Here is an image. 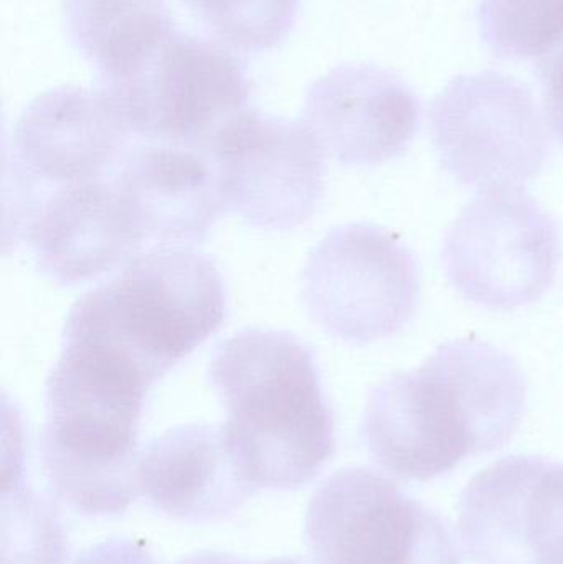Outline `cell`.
Instances as JSON below:
<instances>
[{
  "instance_id": "obj_1",
  "label": "cell",
  "mask_w": 563,
  "mask_h": 564,
  "mask_svg": "<svg viewBox=\"0 0 563 564\" xmlns=\"http://www.w3.org/2000/svg\"><path fill=\"white\" fill-rule=\"evenodd\" d=\"M526 391L515 358L479 338H456L370 391L364 444L399 479H436L502 449L521 424Z\"/></svg>"
},
{
  "instance_id": "obj_2",
  "label": "cell",
  "mask_w": 563,
  "mask_h": 564,
  "mask_svg": "<svg viewBox=\"0 0 563 564\" xmlns=\"http://www.w3.org/2000/svg\"><path fill=\"white\" fill-rule=\"evenodd\" d=\"M227 411L231 456L258 489L310 484L336 454V427L313 350L290 332L245 328L208 371Z\"/></svg>"
},
{
  "instance_id": "obj_3",
  "label": "cell",
  "mask_w": 563,
  "mask_h": 564,
  "mask_svg": "<svg viewBox=\"0 0 563 564\" xmlns=\"http://www.w3.org/2000/svg\"><path fill=\"white\" fill-rule=\"evenodd\" d=\"M224 278L191 247H158L75 302L62 347L154 387L224 324Z\"/></svg>"
},
{
  "instance_id": "obj_4",
  "label": "cell",
  "mask_w": 563,
  "mask_h": 564,
  "mask_svg": "<svg viewBox=\"0 0 563 564\" xmlns=\"http://www.w3.org/2000/svg\"><path fill=\"white\" fill-rule=\"evenodd\" d=\"M144 403L56 361L46 380L40 451L53 492L69 509L119 516L134 502Z\"/></svg>"
},
{
  "instance_id": "obj_5",
  "label": "cell",
  "mask_w": 563,
  "mask_h": 564,
  "mask_svg": "<svg viewBox=\"0 0 563 564\" xmlns=\"http://www.w3.org/2000/svg\"><path fill=\"white\" fill-rule=\"evenodd\" d=\"M98 91L132 135L207 154L248 109L251 82L237 52L175 29L134 75Z\"/></svg>"
},
{
  "instance_id": "obj_6",
  "label": "cell",
  "mask_w": 563,
  "mask_h": 564,
  "mask_svg": "<svg viewBox=\"0 0 563 564\" xmlns=\"http://www.w3.org/2000/svg\"><path fill=\"white\" fill-rule=\"evenodd\" d=\"M561 260L559 225L521 187L481 191L448 228L442 247L450 284L489 311L538 302L554 284Z\"/></svg>"
},
{
  "instance_id": "obj_7",
  "label": "cell",
  "mask_w": 563,
  "mask_h": 564,
  "mask_svg": "<svg viewBox=\"0 0 563 564\" xmlns=\"http://www.w3.org/2000/svg\"><path fill=\"white\" fill-rule=\"evenodd\" d=\"M430 131L443 169L479 191L539 177L551 154L531 89L499 72L453 79L433 101Z\"/></svg>"
},
{
  "instance_id": "obj_8",
  "label": "cell",
  "mask_w": 563,
  "mask_h": 564,
  "mask_svg": "<svg viewBox=\"0 0 563 564\" xmlns=\"http://www.w3.org/2000/svg\"><path fill=\"white\" fill-rule=\"evenodd\" d=\"M303 299L311 318L333 337L356 345L383 340L415 317L419 263L392 231L346 225L311 251Z\"/></svg>"
},
{
  "instance_id": "obj_9",
  "label": "cell",
  "mask_w": 563,
  "mask_h": 564,
  "mask_svg": "<svg viewBox=\"0 0 563 564\" xmlns=\"http://www.w3.org/2000/svg\"><path fill=\"white\" fill-rule=\"evenodd\" d=\"M304 536L316 564H459L446 520L369 467L321 484Z\"/></svg>"
},
{
  "instance_id": "obj_10",
  "label": "cell",
  "mask_w": 563,
  "mask_h": 564,
  "mask_svg": "<svg viewBox=\"0 0 563 564\" xmlns=\"http://www.w3.org/2000/svg\"><path fill=\"white\" fill-rule=\"evenodd\" d=\"M225 208L251 227L293 230L310 220L324 191V151L303 121L245 109L207 151Z\"/></svg>"
},
{
  "instance_id": "obj_11",
  "label": "cell",
  "mask_w": 563,
  "mask_h": 564,
  "mask_svg": "<svg viewBox=\"0 0 563 564\" xmlns=\"http://www.w3.org/2000/svg\"><path fill=\"white\" fill-rule=\"evenodd\" d=\"M458 535L475 564H563V464L511 456L473 477Z\"/></svg>"
},
{
  "instance_id": "obj_12",
  "label": "cell",
  "mask_w": 563,
  "mask_h": 564,
  "mask_svg": "<svg viewBox=\"0 0 563 564\" xmlns=\"http://www.w3.org/2000/svg\"><path fill=\"white\" fill-rule=\"evenodd\" d=\"M131 138L98 89H50L13 128V191L35 194L105 178L128 154Z\"/></svg>"
},
{
  "instance_id": "obj_13",
  "label": "cell",
  "mask_w": 563,
  "mask_h": 564,
  "mask_svg": "<svg viewBox=\"0 0 563 564\" xmlns=\"http://www.w3.org/2000/svg\"><path fill=\"white\" fill-rule=\"evenodd\" d=\"M43 273L79 284L111 273L142 253L145 241L115 178L52 191L13 218Z\"/></svg>"
},
{
  "instance_id": "obj_14",
  "label": "cell",
  "mask_w": 563,
  "mask_h": 564,
  "mask_svg": "<svg viewBox=\"0 0 563 564\" xmlns=\"http://www.w3.org/2000/svg\"><path fill=\"white\" fill-rule=\"evenodd\" d=\"M301 121L337 162L370 167L409 149L420 128V102L389 69L344 65L311 86Z\"/></svg>"
},
{
  "instance_id": "obj_15",
  "label": "cell",
  "mask_w": 563,
  "mask_h": 564,
  "mask_svg": "<svg viewBox=\"0 0 563 564\" xmlns=\"http://www.w3.org/2000/svg\"><path fill=\"white\" fill-rule=\"evenodd\" d=\"M145 243L192 247L227 208L204 152L149 142L129 149L112 175Z\"/></svg>"
},
{
  "instance_id": "obj_16",
  "label": "cell",
  "mask_w": 563,
  "mask_h": 564,
  "mask_svg": "<svg viewBox=\"0 0 563 564\" xmlns=\"http://www.w3.org/2000/svg\"><path fill=\"white\" fill-rule=\"evenodd\" d=\"M139 494L174 519L220 520L255 494L221 427L188 424L152 441L138 463Z\"/></svg>"
},
{
  "instance_id": "obj_17",
  "label": "cell",
  "mask_w": 563,
  "mask_h": 564,
  "mask_svg": "<svg viewBox=\"0 0 563 564\" xmlns=\"http://www.w3.org/2000/svg\"><path fill=\"white\" fill-rule=\"evenodd\" d=\"M63 22L98 85L134 75L175 30L167 0H63Z\"/></svg>"
},
{
  "instance_id": "obj_18",
  "label": "cell",
  "mask_w": 563,
  "mask_h": 564,
  "mask_svg": "<svg viewBox=\"0 0 563 564\" xmlns=\"http://www.w3.org/2000/svg\"><path fill=\"white\" fill-rule=\"evenodd\" d=\"M215 42L234 52L260 53L286 40L300 0H182Z\"/></svg>"
},
{
  "instance_id": "obj_19",
  "label": "cell",
  "mask_w": 563,
  "mask_h": 564,
  "mask_svg": "<svg viewBox=\"0 0 563 564\" xmlns=\"http://www.w3.org/2000/svg\"><path fill=\"white\" fill-rule=\"evenodd\" d=\"M478 22L498 58H541L563 40V0H481Z\"/></svg>"
},
{
  "instance_id": "obj_20",
  "label": "cell",
  "mask_w": 563,
  "mask_h": 564,
  "mask_svg": "<svg viewBox=\"0 0 563 564\" xmlns=\"http://www.w3.org/2000/svg\"><path fill=\"white\" fill-rule=\"evenodd\" d=\"M68 553L56 510L17 480L3 496V564H65Z\"/></svg>"
},
{
  "instance_id": "obj_21",
  "label": "cell",
  "mask_w": 563,
  "mask_h": 564,
  "mask_svg": "<svg viewBox=\"0 0 563 564\" xmlns=\"http://www.w3.org/2000/svg\"><path fill=\"white\" fill-rule=\"evenodd\" d=\"M535 75L541 83L549 128L563 144V40L551 52L538 58Z\"/></svg>"
},
{
  "instance_id": "obj_22",
  "label": "cell",
  "mask_w": 563,
  "mask_h": 564,
  "mask_svg": "<svg viewBox=\"0 0 563 564\" xmlns=\"http://www.w3.org/2000/svg\"><path fill=\"white\" fill-rule=\"evenodd\" d=\"M73 564H155L144 543L111 539L85 550Z\"/></svg>"
},
{
  "instance_id": "obj_23",
  "label": "cell",
  "mask_w": 563,
  "mask_h": 564,
  "mask_svg": "<svg viewBox=\"0 0 563 564\" xmlns=\"http://www.w3.org/2000/svg\"><path fill=\"white\" fill-rule=\"evenodd\" d=\"M177 564H310L301 562L296 558H274L268 560V562H248V560L238 558V556L230 555V553H218V552H202L194 553V555L185 556Z\"/></svg>"
}]
</instances>
